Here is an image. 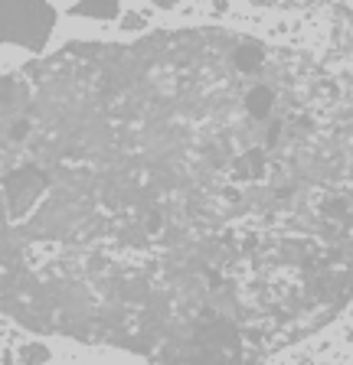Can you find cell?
Here are the masks:
<instances>
[{"mask_svg": "<svg viewBox=\"0 0 353 365\" xmlns=\"http://www.w3.org/2000/svg\"><path fill=\"white\" fill-rule=\"evenodd\" d=\"M72 14L89 16V20H115L121 7H118V0H79Z\"/></svg>", "mask_w": 353, "mask_h": 365, "instance_id": "3957f363", "label": "cell"}, {"mask_svg": "<svg viewBox=\"0 0 353 365\" xmlns=\"http://www.w3.org/2000/svg\"><path fill=\"white\" fill-rule=\"evenodd\" d=\"M252 4H269V0H252Z\"/></svg>", "mask_w": 353, "mask_h": 365, "instance_id": "52a82bcc", "label": "cell"}, {"mask_svg": "<svg viewBox=\"0 0 353 365\" xmlns=\"http://www.w3.org/2000/svg\"><path fill=\"white\" fill-rule=\"evenodd\" d=\"M157 7H164V10H170V7H176V0H154Z\"/></svg>", "mask_w": 353, "mask_h": 365, "instance_id": "8992f818", "label": "cell"}, {"mask_svg": "<svg viewBox=\"0 0 353 365\" xmlns=\"http://www.w3.org/2000/svg\"><path fill=\"white\" fill-rule=\"evenodd\" d=\"M56 10L46 0H0V43L43 49L53 36Z\"/></svg>", "mask_w": 353, "mask_h": 365, "instance_id": "7a4b0ae2", "label": "cell"}, {"mask_svg": "<svg viewBox=\"0 0 353 365\" xmlns=\"http://www.w3.org/2000/svg\"><path fill=\"white\" fill-rule=\"evenodd\" d=\"M124 26H128V30H138V26H141V16L128 14V16H124Z\"/></svg>", "mask_w": 353, "mask_h": 365, "instance_id": "5b68a950", "label": "cell"}, {"mask_svg": "<svg viewBox=\"0 0 353 365\" xmlns=\"http://www.w3.org/2000/svg\"><path fill=\"white\" fill-rule=\"evenodd\" d=\"M16 359H20V362H49L53 356H49V349L43 342H26V346H20Z\"/></svg>", "mask_w": 353, "mask_h": 365, "instance_id": "277c9868", "label": "cell"}, {"mask_svg": "<svg viewBox=\"0 0 353 365\" xmlns=\"http://www.w3.org/2000/svg\"><path fill=\"white\" fill-rule=\"evenodd\" d=\"M10 163L46 192L10 225L0 310L157 362H255L353 300V95L236 30L69 43L24 68Z\"/></svg>", "mask_w": 353, "mask_h": 365, "instance_id": "6da1fadb", "label": "cell"}]
</instances>
